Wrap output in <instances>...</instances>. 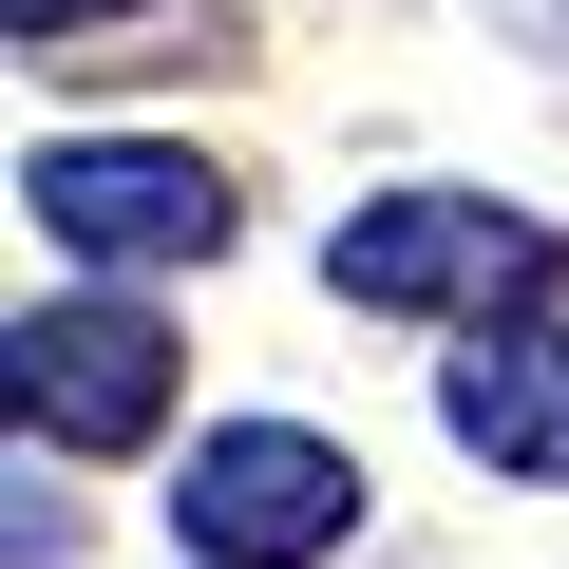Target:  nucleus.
<instances>
[{"instance_id": "1", "label": "nucleus", "mask_w": 569, "mask_h": 569, "mask_svg": "<svg viewBox=\"0 0 569 569\" xmlns=\"http://www.w3.org/2000/svg\"><path fill=\"white\" fill-rule=\"evenodd\" d=\"M323 284H342L361 323H493V305L550 284V228L493 209V190H380V209L323 247Z\"/></svg>"}, {"instance_id": "3", "label": "nucleus", "mask_w": 569, "mask_h": 569, "mask_svg": "<svg viewBox=\"0 0 569 569\" xmlns=\"http://www.w3.org/2000/svg\"><path fill=\"white\" fill-rule=\"evenodd\" d=\"M20 190H39V228H58V247H96V266H209V247L247 228V209H228V171H209V152H171V133H58Z\"/></svg>"}, {"instance_id": "2", "label": "nucleus", "mask_w": 569, "mask_h": 569, "mask_svg": "<svg viewBox=\"0 0 569 569\" xmlns=\"http://www.w3.org/2000/svg\"><path fill=\"white\" fill-rule=\"evenodd\" d=\"M171 531H190L209 569H323V550L361 531V456L305 437V418H228V437H190Z\"/></svg>"}, {"instance_id": "4", "label": "nucleus", "mask_w": 569, "mask_h": 569, "mask_svg": "<svg viewBox=\"0 0 569 569\" xmlns=\"http://www.w3.org/2000/svg\"><path fill=\"white\" fill-rule=\"evenodd\" d=\"M0 399H20V437H58V456H133L171 418V342H152V305H20Z\"/></svg>"}, {"instance_id": "6", "label": "nucleus", "mask_w": 569, "mask_h": 569, "mask_svg": "<svg viewBox=\"0 0 569 569\" xmlns=\"http://www.w3.org/2000/svg\"><path fill=\"white\" fill-rule=\"evenodd\" d=\"M0 20H20V39H39V58H77V39H96V20H133V0H0Z\"/></svg>"}, {"instance_id": "5", "label": "nucleus", "mask_w": 569, "mask_h": 569, "mask_svg": "<svg viewBox=\"0 0 569 569\" xmlns=\"http://www.w3.org/2000/svg\"><path fill=\"white\" fill-rule=\"evenodd\" d=\"M437 418H456V456L569 493V323H475V342L437 361Z\"/></svg>"}]
</instances>
